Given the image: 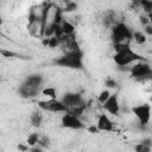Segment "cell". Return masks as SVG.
Instances as JSON below:
<instances>
[{"instance_id":"1","label":"cell","mask_w":152,"mask_h":152,"mask_svg":"<svg viewBox=\"0 0 152 152\" xmlns=\"http://www.w3.org/2000/svg\"><path fill=\"white\" fill-rule=\"evenodd\" d=\"M112 40L118 43H131L133 40V32L125 23H116L112 27Z\"/></svg>"},{"instance_id":"2","label":"cell","mask_w":152,"mask_h":152,"mask_svg":"<svg viewBox=\"0 0 152 152\" xmlns=\"http://www.w3.org/2000/svg\"><path fill=\"white\" fill-rule=\"evenodd\" d=\"M113 61L118 66H127L132 63L145 61V58L141 55L137 53L133 49H131V50H127V51H124L120 53H114Z\"/></svg>"},{"instance_id":"3","label":"cell","mask_w":152,"mask_h":152,"mask_svg":"<svg viewBox=\"0 0 152 152\" xmlns=\"http://www.w3.org/2000/svg\"><path fill=\"white\" fill-rule=\"evenodd\" d=\"M82 56L83 53L81 51L72 52V53H64L62 57L56 59V64L65 68H72V69H81L82 68Z\"/></svg>"},{"instance_id":"4","label":"cell","mask_w":152,"mask_h":152,"mask_svg":"<svg viewBox=\"0 0 152 152\" xmlns=\"http://www.w3.org/2000/svg\"><path fill=\"white\" fill-rule=\"evenodd\" d=\"M38 108L43 112H52V113H68V107L61 100H39Z\"/></svg>"},{"instance_id":"5","label":"cell","mask_w":152,"mask_h":152,"mask_svg":"<svg viewBox=\"0 0 152 152\" xmlns=\"http://www.w3.org/2000/svg\"><path fill=\"white\" fill-rule=\"evenodd\" d=\"M131 112L137 118V120L139 121L140 125H142V126L148 125V122L151 120V106L148 103H141L138 106H133L131 108Z\"/></svg>"},{"instance_id":"6","label":"cell","mask_w":152,"mask_h":152,"mask_svg":"<svg viewBox=\"0 0 152 152\" xmlns=\"http://www.w3.org/2000/svg\"><path fill=\"white\" fill-rule=\"evenodd\" d=\"M129 75L131 77L138 78V80L152 77V68L145 61H140L134 63V65L129 69Z\"/></svg>"},{"instance_id":"7","label":"cell","mask_w":152,"mask_h":152,"mask_svg":"<svg viewBox=\"0 0 152 152\" xmlns=\"http://www.w3.org/2000/svg\"><path fill=\"white\" fill-rule=\"evenodd\" d=\"M61 48L64 51V53H72V52H77L81 51L80 50V45L76 40V34H63L61 38Z\"/></svg>"},{"instance_id":"8","label":"cell","mask_w":152,"mask_h":152,"mask_svg":"<svg viewBox=\"0 0 152 152\" xmlns=\"http://www.w3.org/2000/svg\"><path fill=\"white\" fill-rule=\"evenodd\" d=\"M61 124L62 127L64 128H70V129H82L86 128V125L81 120V118H77L70 113H64L63 116L61 118Z\"/></svg>"},{"instance_id":"9","label":"cell","mask_w":152,"mask_h":152,"mask_svg":"<svg viewBox=\"0 0 152 152\" xmlns=\"http://www.w3.org/2000/svg\"><path fill=\"white\" fill-rule=\"evenodd\" d=\"M106 112L112 114L113 116L119 115L120 113V103H119V96L118 94H112L110 97L106 101V103L102 106Z\"/></svg>"},{"instance_id":"10","label":"cell","mask_w":152,"mask_h":152,"mask_svg":"<svg viewBox=\"0 0 152 152\" xmlns=\"http://www.w3.org/2000/svg\"><path fill=\"white\" fill-rule=\"evenodd\" d=\"M61 101L68 107V109L74 108V107H77V106L86 104V102L83 101L82 96L78 95V94H65V95L62 97Z\"/></svg>"},{"instance_id":"11","label":"cell","mask_w":152,"mask_h":152,"mask_svg":"<svg viewBox=\"0 0 152 152\" xmlns=\"http://www.w3.org/2000/svg\"><path fill=\"white\" fill-rule=\"evenodd\" d=\"M96 126L100 131L102 132H110L114 129V124L113 121L109 119V116L104 113H101L99 116H97V120H96Z\"/></svg>"},{"instance_id":"12","label":"cell","mask_w":152,"mask_h":152,"mask_svg":"<svg viewBox=\"0 0 152 152\" xmlns=\"http://www.w3.org/2000/svg\"><path fill=\"white\" fill-rule=\"evenodd\" d=\"M19 93L23 97H33L36 95H38L39 93V88H36V87H32V86H27V84H23L20 88H19Z\"/></svg>"},{"instance_id":"13","label":"cell","mask_w":152,"mask_h":152,"mask_svg":"<svg viewBox=\"0 0 152 152\" xmlns=\"http://www.w3.org/2000/svg\"><path fill=\"white\" fill-rule=\"evenodd\" d=\"M43 119H44V115H43V110H33L31 114H30V121H31V125L33 127H40L42 124H43Z\"/></svg>"},{"instance_id":"14","label":"cell","mask_w":152,"mask_h":152,"mask_svg":"<svg viewBox=\"0 0 152 152\" xmlns=\"http://www.w3.org/2000/svg\"><path fill=\"white\" fill-rule=\"evenodd\" d=\"M42 83H43V78L39 75H31L25 81V84L32 86V87H36V88H40Z\"/></svg>"},{"instance_id":"15","label":"cell","mask_w":152,"mask_h":152,"mask_svg":"<svg viewBox=\"0 0 152 152\" xmlns=\"http://www.w3.org/2000/svg\"><path fill=\"white\" fill-rule=\"evenodd\" d=\"M42 95L48 97L49 100H58L57 99V90L55 87H45L40 90Z\"/></svg>"},{"instance_id":"16","label":"cell","mask_w":152,"mask_h":152,"mask_svg":"<svg viewBox=\"0 0 152 152\" xmlns=\"http://www.w3.org/2000/svg\"><path fill=\"white\" fill-rule=\"evenodd\" d=\"M133 40H134L135 44H138V45H142V44L146 43L147 38H146V34H145L142 31L137 30V31L133 32Z\"/></svg>"},{"instance_id":"17","label":"cell","mask_w":152,"mask_h":152,"mask_svg":"<svg viewBox=\"0 0 152 152\" xmlns=\"http://www.w3.org/2000/svg\"><path fill=\"white\" fill-rule=\"evenodd\" d=\"M61 25H62V31H63V34L69 36V34H74V33H75L76 27H75V25H74V24H71L70 21L64 20V21H63Z\"/></svg>"},{"instance_id":"18","label":"cell","mask_w":152,"mask_h":152,"mask_svg":"<svg viewBox=\"0 0 152 152\" xmlns=\"http://www.w3.org/2000/svg\"><path fill=\"white\" fill-rule=\"evenodd\" d=\"M131 49H132L131 43H118V44L113 45V50L115 53H120V52H124V51H127Z\"/></svg>"},{"instance_id":"19","label":"cell","mask_w":152,"mask_h":152,"mask_svg":"<svg viewBox=\"0 0 152 152\" xmlns=\"http://www.w3.org/2000/svg\"><path fill=\"white\" fill-rule=\"evenodd\" d=\"M110 95H112V93L109 91V89H103V90H101L100 94L97 95V102H99L101 106H103V104L106 103V101L110 97Z\"/></svg>"},{"instance_id":"20","label":"cell","mask_w":152,"mask_h":152,"mask_svg":"<svg viewBox=\"0 0 152 152\" xmlns=\"http://www.w3.org/2000/svg\"><path fill=\"white\" fill-rule=\"evenodd\" d=\"M139 8L142 10L148 15L152 12V0H141V1H139Z\"/></svg>"},{"instance_id":"21","label":"cell","mask_w":152,"mask_h":152,"mask_svg":"<svg viewBox=\"0 0 152 152\" xmlns=\"http://www.w3.org/2000/svg\"><path fill=\"white\" fill-rule=\"evenodd\" d=\"M39 138H40V135L38 134V133H31L28 137H27V139H26V144L30 146V147H33V146H37L38 145V141H39Z\"/></svg>"},{"instance_id":"22","label":"cell","mask_w":152,"mask_h":152,"mask_svg":"<svg viewBox=\"0 0 152 152\" xmlns=\"http://www.w3.org/2000/svg\"><path fill=\"white\" fill-rule=\"evenodd\" d=\"M77 10V4L74 2V1H66L65 2V6L63 8V12H66V13H71V12H75Z\"/></svg>"},{"instance_id":"23","label":"cell","mask_w":152,"mask_h":152,"mask_svg":"<svg viewBox=\"0 0 152 152\" xmlns=\"http://www.w3.org/2000/svg\"><path fill=\"white\" fill-rule=\"evenodd\" d=\"M58 46H61V40H59V38L56 37V36L50 37V38H49V46H48V48H50V49H56V48H58Z\"/></svg>"},{"instance_id":"24","label":"cell","mask_w":152,"mask_h":152,"mask_svg":"<svg viewBox=\"0 0 152 152\" xmlns=\"http://www.w3.org/2000/svg\"><path fill=\"white\" fill-rule=\"evenodd\" d=\"M38 146H40L42 148H46L50 146V138L48 135H40L39 141H38Z\"/></svg>"},{"instance_id":"25","label":"cell","mask_w":152,"mask_h":152,"mask_svg":"<svg viewBox=\"0 0 152 152\" xmlns=\"http://www.w3.org/2000/svg\"><path fill=\"white\" fill-rule=\"evenodd\" d=\"M134 152H152V147L139 142V144L134 145Z\"/></svg>"},{"instance_id":"26","label":"cell","mask_w":152,"mask_h":152,"mask_svg":"<svg viewBox=\"0 0 152 152\" xmlns=\"http://www.w3.org/2000/svg\"><path fill=\"white\" fill-rule=\"evenodd\" d=\"M0 53H1L2 57H5V58H14V57L17 56L15 52H13V51H11V50H6V49H1V50H0Z\"/></svg>"},{"instance_id":"27","label":"cell","mask_w":152,"mask_h":152,"mask_svg":"<svg viewBox=\"0 0 152 152\" xmlns=\"http://www.w3.org/2000/svg\"><path fill=\"white\" fill-rule=\"evenodd\" d=\"M104 86H106L107 88H109V89H114V88H116L118 83H116V81L113 80V78H107V80L104 81Z\"/></svg>"},{"instance_id":"28","label":"cell","mask_w":152,"mask_h":152,"mask_svg":"<svg viewBox=\"0 0 152 152\" xmlns=\"http://www.w3.org/2000/svg\"><path fill=\"white\" fill-rule=\"evenodd\" d=\"M86 129H87L89 133H91V134H97V133L100 132V129L97 128V126H96V125H90V126L86 127Z\"/></svg>"},{"instance_id":"29","label":"cell","mask_w":152,"mask_h":152,"mask_svg":"<svg viewBox=\"0 0 152 152\" xmlns=\"http://www.w3.org/2000/svg\"><path fill=\"white\" fill-rule=\"evenodd\" d=\"M139 23L145 27L146 25H148V24H150L148 17H147V15H140V17H139Z\"/></svg>"},{"instance_id":"30","label":"cell","mask_w":152,"mask_h":152,"mask_svg":"<svg viewBox=\"0 0 152 152\" xmlns=\"http://www.w3.org/2000/svg\"><path fill=\"white\" fill-rule=\"evenodd\" d=\"M17 147H18V150H19L20 152H27V151H30V146H28L27 144H21V142H19Z\"/></svg>"},{"instance_id":"31","label":"cell","mask_w":152,"mask_h":152,"mask_svg":"<svg viewBox=\"0 0 152 152\" xmlns=\"http://www.w3.org/2000/svg\"><path fill=\"white\" fill-rule=\"evenodd\" d=\"M144 33L146 36H152V24H148L144 27Z\"/></svg>"},{"instance_id":"32","label":"cell","mask_w":152,"mask_h":152,"mask_svg":"<svg viewBox=\"0 0 152 152\" xmlns=\"http://www.w3.org/2000/svg\"><path fill=\"white\" fill-rule=\"evenodd\" d=\"M141 144H144V145H146V146L152 147V139H151V138H145V139H142V140H141Z\"/></svg>"},{"instance_id":"33","label":"cell","mask_w":152,"mask_h":152,"mask_svg":"<svg viewBox=\"0 0 152 152\" xmlns=\"http://www.w3.org/2000/svg\"><path fill=\"white\" fill-rule=\"evenodd\" d=\"M28 152H43V148L40 147V146H33V147H31L30 148V151Z\"/></svg>"},{"instance_id":"34","label":"cell","mask_w":152,"mask_h":152,"mask_svg":"<svg viewBox=\"0 0 152 152\" xmlns=\"http://www.w3.org/2000/svg\"><path fill=\"white\" fill-rule=\"evenodd\" d=\"M147 17H148V20H150V24H152V12H151V13H150V14H148Z\"/></svg>"},{"instance_id":"35","label":"cell","mask_w":152,"mask_h":152,"mask_svg":"<svg viewBox=\"0 0 152 152\" xmlns=\"http://www.w3.org/2000/svg\"><path fill=\"white\" fill-rule=\"evenodd\" d=\"M150 87L152 88V77H151V80H150Z\"/></svg>"},{"instance_id":"36","label":"cell","mask_w":152,"mask_h":152,"mask_svg":"<svg viewBox=\"0 0 152 152\" xmlns=\"http://www.w3.org/2000/svg\"><path fill=\"white\" fill-rule=\"evenodd\" d=\"M66 152H72V151H66Z\"/></svg>"}]
</instances>
